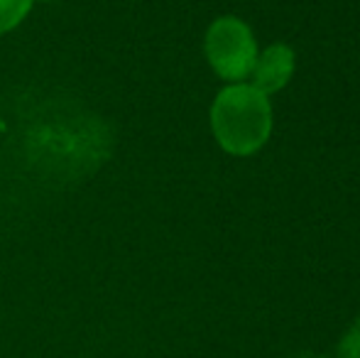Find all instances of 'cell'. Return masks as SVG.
I'll return each mask as SVG.
<instances>
[{
  "mask_svg": "<svg viewBox=\"0 0 360 358\" xmlns=\"http://www.w3.org/2000/svg\"><path fill=\"white\" fill-rule=\"evenodd\" d=\"M211 128L226 153L248 158L270 140L272 108L265 94L248 84H233L211 106Z\"/></svg>",
  "mask_w": 360,
  "mask_h": 358,
  "instance_id": "1",
  "label": "cell"
},
{
  "mask_svg": "<svg viewBox=\"0 0 360 358\" xmlns=\"http://www.w3.org/2000/svg\"><path fill=\"white\" fill-rule=\"evenodd\" d=\"M206 57L221 79L243 82L252 72L257 59L252 30L233 15L218 18L206 32Z\"/></svg>",
  "mask_w": 360,
  "mask_h": 358,
  "instance_id": "2",
  "label": "cell"
},
{
  "mask_svg": "<svg viewBox=\"0 0 360 358\" xmlns=\"http://www.w3.org/2000/svg\"><path fill=\"white\" fill-rule=\"evenodd\" d=\"M252 87L260 94L270 96L282 91L294 74V52L287 44H272L262 54H257L252 67Z\"/></svg>",
  "mask_w": 360,
  "mask_h": 358,
  "instance_id": "3",
  "label": "cell"
},
{
  "mask_svg": "<svg viewBox=\"0 0 360 358\" xmlns=\"http://www.w3.org/2000/svg\"><path fill=\"white\" fill-rule=\"evenodd\" d=\"M32 8V0H0V34L18 27Z\"/></svg>",
  "mask_w": 360,
  "mask_h": 358,
  "instance_id": "4",
  "label": "cell"
},
{
  "mask_svg": "<svg viewBox=\"0 0 360 358\" xmlns=\"http://www.w3.org/2000/svg\"><path fill=\"white\" fill-rule=\"evenodd\" d=\"M338 358H360V319L341 341V356Z\"/></svg>",
  "mask_w": 360,
  "mask_h": 358,
  "instance_id": "5",
  "label": "cell"
}]
</instances>
